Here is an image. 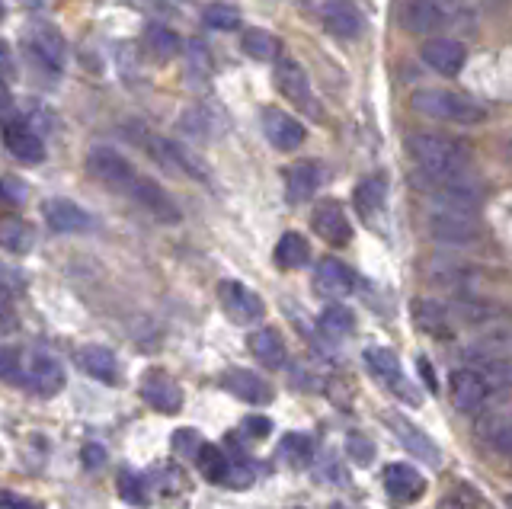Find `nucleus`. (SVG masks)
Here are the masks:
<instances>
[{
	"label": "nucleus",
	"mask_w": 512,
	"mask_h": 509,
	"mask_svg": "<svg viewBox=\"0 0 512 509\" xmlns=\"http://www.w3.org/2000/svg\"><path fill=\"white\" fill-rule=\"evenodd\" d=\"M407 151L429 180L461 177L468 170V151L445 135H413L407 138Z\"/></svg>",
	"instance_id": "obj_1"
},
{
	"label": "nucleus",
	"mask_w": 512,
	"mask_h": 509,
	"mask_svg": "<svg viewBox=\"0 0 512 509\" xmlns=\"http://www.w3.org/2000/svg\"><path fill=\"white\" fill-rule=\"evenodd\" d=\"M410 106L416 113L432 116V119H442V122H458V125H474V122H484V109H480L474 100L461 97V93L452 90H413Z\"/></svg>",
	"instance_id": "obj_2"
},
{
	"label": "nucleus",
	"mask_w": 512,
	"mask_h": 509,
	"mask_svg": "<svg viewBox=\"0 0 512 509\" xmlns=\"http://www.w3.org/2000/svg\"><path fill=\"white\" fill-rule=\"evenodd\" d=\"M429 231L442 244H474L480 237V221L474 209H461V205H445V209L432 212Z\"/></svg>",
	"instance_id": "obj_3"
},
{
	"label": "nucleus",
	"mask_w": 512,
	"mask_h": 509,
	"mask_svg": "<svg viewBox=\"0 0 512 509\" xmlns=\"http://www.w3.org/2000/svg\"><path fill=\"white\" fill-rule=\"evenodd\" d=\"M365 362H368V369H372V375L381 381V385H388V388L400 397V401H407V404H413V407L423 401L420 391H416V385L404 375V369H400V359H397L394 349L372 346V349L365 353Z\"/></svg>",
	"instance_id": "obj_4"
},
{
	"label": "nucleus",
	"mask_w": 512,
	"mask_h": 509,
	"mask_svg": "<svg viewBox=\"0 0 512 509\" xmlns=\"http://www.w3.org/2000/svg\"><path fill=\"white\" fill-rule=\"evenodd\" d=\"M218 301H221L224 314H228L231 321L240 324V327L260 324V321H263V314H266L263 298L256 295L253 289H247L244 282H237V279H224V282L218 285Z\"/></svg>",
	"instance_id": "obj_5"
},
{
	"label": "nucleus",
	"mask_w": 512,
	"mask_h": 509,
	"mask_svg": "<svg viewBox=\"0 0 512 509\" xmlns=\"http://www.w3.org/2000/svg\"><path fill=\"white\" fill-rule=\"evenodd\" d=\"M272 77H276V90L282 93L288 103H295L298 109H304V113H311V116H320L317 100H314V93H311V81H308V74H304V68L298 65V61L282 58Z\"/></svg>",
	"instance_id": "obj_6"
},
{
	"label": "nucleus",
	"mask_w": 512,
	"mask_h": 509,
	"mask_svg": "<svg viewBox=\"0 0 512 509\" xmlns=\"http://www.w3.org/2000/svg\"><path fill=\"white\" fill-rule=\"evenodd\" d=\"M87 167L96 180L112 189H132V183H135V167L112 148H93L87 157Z\"/></svg>",
	"instance_id": "obj_7"
},
{
	"label": "nucleus",
	"mask_w": 512,
	"mask_h": 509,
	"mask_svg": "<svg viewBox=\"0 0 512 509\" xmlns=\"http://www.w3.org/2000/svg\"><path fill=\"white\" fill-rule=\"evenodd\" d=\"M448 394H452L455 410L474 413V410L484 407L490 385H487V378L480 372H474V369H455L452 378H448Z\"/></svg>",
	"instance_id": "obj_8"
},
{
	"label": "nucleus",
	"mask_w": 512,
	"mask_h": 509,
	"mask_svg": "<svg viewBox=\"0 0 512 509\" xmlns=\"http://www.w3.org/2000/svg\"><path fill=\"white\" fill-rule=\"evenodd\" d=\"M26 45H29V52L36 55L39 65L52 68V71L64 65V52H68V45H64V36L58 33L55 26L32 23L29 33H26Z\"/></svg>",
	"instance_id": "obj_9"
},
{
	"label": "nucleus",
	"mask_w": 512,
	"mask_h": 509,
	"mask_svg": "<svg viewBox=\"0 0 512 509\" xmlns=\"http://www.w3.org/2000/svg\"><path fill=\"white\" fill-rule=\"evenodd\" d=\"M263 132L269 138V145L279 151H298L304 145V125L292 113H285V109H266Z\"/></svg>",
	"instance_id": "obj_10"
},
{
	"label": "nucleus",
	"mask_w": 512,
	"mask_h": 509,
	"mask_svg": "<svg viewBox=\"0 0 512 509\" xmlns=\"http://www.w3.org/2000/svg\"><path fill=\"white\" fill-rule=\"evenodd\" d=\"M4 145L16 161H23V164H42L45 161V145H42L39 132L23 119H13L4 125Z\"/></svg>",
	"instance_id": "obj_11"
},
{
	"label": "nucleus",
	"mask_w": 512,
	"mask_h": 509,
	"mask_svg": "<svg viewBox=\"0 0 512 509\" xmlns=\"http://www.w3.org/2000/svg\"><path fill=\"white\" fill-rule=\"evenodd\" d=\"M320 20H324L327 33H333L336 39H359L365 29L362 13L352 0H327L324 10H320Z\"/></svg>",
	"instance_id": "obj_12"
},
{
	"label": "nucleus",
	"mask_w": 512,
	"mask_h": 509,
	"mask_svg": "<svg viewBox=\"0 0 512 509\" xmlns=\"http://www.w3.org/2000/svg\"><path fill=\"white\" fill-rule=\"evenodd\" d=\"M384 490H388L391 500H420L423 490H426V477L416 471L413 465H407V461H394V465L384 468Z\"/></svg>",
	"instance_id": "obj_13"
},
{
	"label": "nucleus",
	"mask_w": 512,
	"mask_h": 509,
	"mask_svg": "<svg viewBox=\"0 0 512 509\" xmlns=\"http://www.w3.org/2000/svg\"><path fill=\"white\" fill-rule=\"evenodd\" d=\"M128 193H132L154 218L167 221V225H173V221H180V209H176L173 196H170L160 183H154V180H148V177H135V183H132V189H128Z\"/></svg>",
	"instance_id": "obj_14"
},
{
	"label": "nucleus",
	"mask_w": 512,
	"mask_h": 509,
	"mask_svg": "<svg viewBox=\"0 0 512 509\" xmlns=\"http://www.w3.org/2000/svg\"><path fill=\"white\" fill-rule=\"evenodd\" d=\"M26 385H32L39 394L52 397L64 388V369L55 356L48 353H29L26 356Z\"/></svg>",
	"instance_id": "obj_15"
},
{
	"label": "nucleus",
	"mask_w": 512,
	"mask_h": 509,
	"mask_svg": "<svg viewBox=\"0 0 512 509\" xmlns=\"http://www.w3.org/2000/svg\"><path fill=\"white\" fill-rule=\"evenodd\" d=\"M314 231L324 237L327 244H336V247H343L349 244V237H352V225H349V218L343 212V205L340 202H333V199H324L314 209Z\"/></svg>",
	"instance_id": "obj_16"
},
{
	"label": "nucleus",
	"mask_w": 512,
	"mask_h": 509,
	"mask_svg": "<svg viewBox=\"0 0 512 509\" xmlns=\"http://www.w3.org/2000/svg\"><path fill=\"white\" fill-rule=\"evenodd\" d=\"M141 394L160 413H176L183 407V388L167 372H148L141 381Z\"/></svg>",
	"instance_id": "obj_17"
},
{
	"label": "nucleus",
	"mask_w": 512,
	"mask_h": 509,
	"mask_svg": "<svg viewBox=\"0 0 512 509\" xmlns=\"http://www.w3.org/2000/svg\"><path fill=\"white\" fill-rule=\"evenodd\" d=\"M221 388L240 397V401L247 404H269L272 401V388L269 381H263L256 372H247V369H228L221 375Z\"/></svg>",
	"instance_id": "obj_18"
},
{
	"label": "nucleus",
	"mask_w": 512,
	"mask_h": 509,
	"mask_svg": "<svg viewBox=\"0 0 512 509\" xmlns=\"http://www.w3.org/2000/svg\"><path fill=\"white\" fill-rule=\"evenodd\" d=\"M42 215L48 221V228L58 234H74V231H84L93 225V218L71 199H48L42 205Z\"/></svg>",
	"instance_id": "obj_19"
},
{
	"label": "nucleus",
	"mask_w": 512,
	"mask_h": 509,
	"mask_svg": "<svg viewBox=\"0 0 512 509\" xmlns=\"http://www.w3.org/2000/svg\"><path fill=\"white\" fill-rule=\"evenodd\" d=\"M423 61L432 68V71H439L445 77H452L464 68V61H468V52H464V45L455 42V39H429L423 45Z\"/></svg>",
	"instance_id": "obj_20"
},
{
	"label": "nucleus",
	"mask_w": 512,
	"mask_h": 509,
	"mask_svg": "<svg viewBox=\"0 0 512 509\" xmlns=\"http://www.w3.org/2000/svg\"><path fill=\"white\" fill-rule=\"evenodd\" d=\"M314 282H317V292L327 295V298H343L352 292V285H356V276H352V269L343 263V260H320L317 269H314Z\"/></svg>",
	"instance_id": "obj_21"
},
{
	"label": "nucleus",
	"mask_w": 512,
	"mask_h": 509,
	"mask_svg": "<svg viewBox=\"0 0 512 509\" xmlns=\"http://www.w3.org/2000/svg\"><path fill=\"white\" fill-rule=\"evenodd\" d=\"M77 365H80V372H87L96 381H106V385H116V381H119L116 353L106 349V346H80L77 349Z\"/></svg>",
	"instance_id": "obj_22"
},
{
	"label": "nucleus",
	"mask_w": 512,
	"mask_h": 509,
	"mask_svg": "<svg viewBox=\"0 0 512 509\" xmlns=\"http://www.w3.org/2000/svg\"><path fill=\"white\" fill-rule=\"evenodd\" d=\"M391 426H394V433L400 436V445H404L407 452H413V458L416 461H423V465H432V468H439L442 465V452L432 445V439L423 433V429H416L413 423H407V420H391Z\"/></svg>",
	"instance_id": "obj_23"
},
{
	"label": "nucleus",
	"mask_w": 512,
	"mask_h": 509,
	"mask_svg": "<svg viewBox=\"0 0 512 509\" xmlns=\"http://www.w3.org/2000/svg\"><path fill=\"white\" fill-rule=\"evenodd\" d=\"M400 23H404L410 33H432L445 23V10L436 0H407L404 10H400Z\"/></svg>",
	"instance_id": "obj_24"
},
{
	"label": "nucleus",
	"mask_w": 512,
	"mask_h": 509,
	"mask_svg": "<svg viewBox=\"0 0 512 509\" xmlns=\"http://www.w3.org/2000/svg\"><path fill=\"white\" fill-rule=\"evenodd\" d=\"M477 433L493 452H500V455L512 452V423L506 410H487L484 417L477 420Z\"/></svg>",
	"instance_id": "obj_25"
},
{
	"label": "nucleus",
	"mask_w": 512,
	"mask_h": 509,
	"mask_svg": "<svg viewBox=\"0 0 512 509\" xmlns=\"http://www.w3.org/2000/svg\"><path fill=\"white\" fill-rule=\"evenodd\" d=\"M247 346H250V353L266 365V369H282L285 365V343L279 337V330H272V327L253 330Z\"/></svg>",
	"instance_id": "obj_26"
},
{
	"label": "nucleus",
	"mask_w": 512,
	"mask_h": 509,
	"mask_svg": "<svg viewBox=\"0 0 512 509\" xmlns=\"http://www.w3.org/2000/svg\"><path fill=\"white\" fill-rule=\"evenodd\" d=\"M413 324L420 327L429 337H452V324H448V311L439 301L420 298L413 301Z\"/></svg>",
	"instance_id": "obj_27"
},
{
	"label": "nucleus",
	"mask_w": 512,
	"mask_h": 509,
	"mask_svg": "<svg viewBox=\"0 0 512 509\" xmlns=\"http://www.w3.org/2000/svg\"><path fill=\"white\" fill-rule=\"evenodd\" d=\"M384 196H388V177L384 173H372L356 186V209L365 221H372L384 209Z\"/></svg>",
	"instance_id": "obj_28"
},
{
	"label": "nucleus",
	"mask_w": 512,
	"mask_h": 509,
	"mask_svg": "<svg viewBox=\"0 0 512 509\" xmlns=\"http://www.w3.org/2000/svg\"><path fill=\"white\" fill-rule=\"evenodd\" d=\"M276 263L279 269H301L311 263V244L304 241V234L285 231L276 244Z\"/></svg>",
	"instance_id": "obj_29"
},
{
	"label": "nucleus",
	"mask_w": 512,
	"mask_h": 509,
	"mask_svg": "<svg viewBox=\"0 0 512 509\" xmlns=\"http://www.w3.org/2000/svg\"><path fill=\"white\" fill-rule=\"evenodd\" d=\"M32 244H36V234H32V228L23 218H16V215L0 218V247L10 253H29Z\"/></svg>",
	"instance_id": "obj_30"
},
{
	"label": "nucleus",
	"mask_w": 512,
	"mask_h": 509,
	"mask_svg": "<svg viewBox=\"0 0 512 509\" xmlns=\"http://www.w3.org/2000/svg\"><path fill=\"white\" fill-rule=\"evenodd\" d=\"M317 183H320V177H317L314 164H295L285 173V189H288V199L292 202H308L314 196Z\"/></svg>",
	"instance_id": "obj_31"
},
{
	"label": "nucleus",
	"mask_w": 512,
	"mask_h": 509,
	"mask_svg": "<svg viewBox=\"0 0 512 509\" xmlns=\"http://www.w3.org/2000/svg\"><path fill=\"white\" fill-rule=\"evenodd\" d=\"M240 49H244V55L253 61H272L282 52V45L276 36L266 33V29H247L244 39H240Z\"/></svg>",
	"instance_id": "obj_32"
},
{
	"label": "nucleus",
	"mask_w": 512,
	"mask_h": 509,
	"mask_svg": "<svg viewBox=\"0 0 512 509\" xmlns=\"http://www.w3.org/2000/svg\"><path fill=\"white\" fill-rule=\"evenodd\" d=\"M144 49H148L154 58H173V55H180L183 42L167 26H148L144 29Z\"/></svg>",
	"instance_id": "obj_33"
},
{
	"label": "nucleus",
	"mask_w": 512,
	"mask_h": 509,
	"mask_svg": "<svg viewBox=\"0 0 512 509\" xmlns=\"http://www.w3.org/2000/svg\"><path fill=\"white\" fill-rule=\"evenodd\" d=\"M317 327H320V333H327V337H349V333L356 330V317H352V311L343 305H330L324 314H320Z\"/></svg>",
	"instance_id": "obj_34"
},
{
	"label": "nucleus",
	"mask_w": 512,
	"mask_h": 509,
	"mask_svg": "<svg viewBox=\"0 0 512 509\" xmlns=\"http://www.w3.org/2000/svg\"><path fill=\"white\" fill-rule=\"evenodd\" d=\"M180 132L192 141H208L212 138V113H208L205 106H192L186 109V113L180 116Z\"/></svg>",
	"instance_id": "obj_35"
},
{
	"label": "nucleus",
	"mask_w": 512,
	"mask_h": 509,
	"mask_svg": "<svg viewBox=\"0 0 512 509\" xmlns=\"http://www.w3.org/2000/svg\"><path fill=\"white\" fill-rule=\"evenodd\" d=\"M0 378L10 385H26V353L20 346L0 349Z\"/></svg>",
	"instance_id": "obj_36"
},
{
	"label": "nucleus",
	"mask_w": 512,
	"mask_h": 509,
	"mask_svg": "<svg viewBox=\"0 0 512 509\" xmlns=\"http://www.w3.org/2000/svg\"><path fill=\"white\" fill-rule=\"evenodd\" d=\"M196 461H199V471L205 481H221L224 468H228V455H224L218 445H205V442L199 445Z\"/></svg>",
	"instance_id": "obj_37"
},
{
	"label": "nucleus",
	"mask_w": 512,
	"mask_h": 509,
	"mask_svg": "<svg viewBox=\"0 0 512 509\" xmlns=\"http://www.w3.org/2000/svg\"><path fill=\"white\" fill-rule=\"evenodd\" d=\"M202 23L208 29H218V33H231L240 26V10L234 4H212L202 13Z\"/></svg>",
	"instance_id": "obj_38"
},
{
	"label": "nucleus",
	"mask_w": 512,
	"mask_h": 509,
	"mask_svg": "<svg viewBox=\"0 0 512 509\" xmlns=\"http://www.w3.org/2000/svg\"><path fill=\"white\" fill-rule=\"evenodd\" d=\"M221 484H228L231 490H247L253 484V468L247 461H228V468L221 474Z\"/></svg>",
	"instance_id": "obj_39"
},
{
	"label": "nucleus",
	"mask_w": 512,
	"mask_h": 509,
	"mask_svg": "<svg viewBox=\"0 0 512 509\" xmlns=\"http://www.w3.org/2000/svg\"><path fill=\"white\" fill-rule=\"evenodd\" d=\"M199 445H202L199 429H176V433H173V452H176V455H183V458H196Z\"/></svg>",
	"instance_id": "obj_40"
},
{
	"label": "nucleus",
	"mask_w": 512,
	"mask_h": 509,
	"mask_svg": "<svg viewBox=\"0 0 512 509\" xmlns=\"http://www.w3.org/2000/svg\"><path fill=\"white\" fill-rule=\"evenodd\" d=\"M119 497L125 503H144V500H148V497H144V481L138 474H132V471L119 474Z\"/></svg>",
	"instance_id": "obj_41"
},
{
	"label": "nucleus",
	"mask_w": 512,
	"mask_h": 509,
	"mask_svg": "<svg viewBox=\"0 0 512 509\" xmlns=\"http://www.w3.org/2000/svg\"><path fill=\"white\" fill-rule=\"evenodd\" d=\"M157 484H160V490L167 493V497H176V493L186 490V474L176 468V465H167V468H160Z\"/></svg>",
	"instance_id": "obj_42"
},
{
	"label": "nucleus",
	"mask_w": 512,
	"mask_h": 509,
	"mask_svg": "<svg viewBox=\"0 0 512 509\" xmlns=\"http://www.w3.org/2000/svg\"><path fill=\"white\" fill-rule=\"evenodd\" d=\"M346 449H349V455H352V458L362 461V465H368V461H375V442L368 439L365 433H349Z\"/></svg>",
	"instance_id": "obj_43"
},
{
	"label": "nucleus",
	"mask_w": 512,
	"mask_h": 509,
	"mask_svg": "<svg viewBox=\"0 0 512 509\" xmlns=\"http://www.w3.org/2000/svg\"><path fill=\"white\" fill-rule=\"evenodd\" d=\"M282 452L292 455L298 465H301V461H308V455H311V439L301 436V433H288L285 442H282Z\"/></svg>",
	"instance_id": "obj_44"
},
{
	"label": "nucleus",
	"mask_w": 512,
	"mask_h": 509,
	"mask_svg": "<svg viewBox=\"0 0 512 509\" xmlns=\"http://www.w3.org/2000/svg\"><path fill=\"white\" fill-rule=\"evenodd\" d=\"M189 65H192V71H196V74H208V71H212V61H208V52H205V45L202 42H196V39H192L189 42Z\"/></svg>",
	"instance_id": "obj_45"
},
{
	"label": "nucleus",
	"mask_w": 512,
	"mask_h": 509,
	"mask_svg": "<svg viewBox=\"0 0 512 509\" xmlns=\"http://www.w3.org/2000/svg\"><path fill=\"white\" fill-rule=\"evenodd\" d=\"M20 282H23V279L16 276L10 266H4V263H0V292H7V295L20 292Z\"/></svg>",
	"instance_id": "obj_46"
},
{
	"label": "nucleus",
	"mask_w": 512,
	"mask_h": 509,
	"mask_svg": "<svg viewBox=\"0 0 512 509\" xmlns=\"http://www.w3.org/2000/svg\"><path fill=\"white\" fill-rule=\"evenodd\" d=\"M244 429L253 436V439H263V436H269L272 433V423L266 420V417H247L244 420Z\"/></svg>",
	"instance_id": "obj_47"
},
{
	"label": "nucleus",
	"mask_w": 512,
	"mask_h": 509,
	"mask_svg": "<svg viewBox=\"0 0 512 509\" xmlns=\"http://www.w3.org/2000/svg\"><path fill=\"white\" fill-rule=\"evenodd\" d=\"M80 458H84L87 468H100L106 465V452L100 449V445H84V452H80Z\"/></svg>",
	"instance_id": "obj_48"
},
{
	"label": "nucleus",
	"mask_w": 512,
	"mask_h": 509,
	"mask_svg": "<svg viewBox=\"0 0 512 509\" xmlns=\"http://www.w3.org/2000/svg\"><path fill=\"white\" fill-rule=\"evenodd\" d=\"M7 58V45L4 42H0V61H4Z\"/></svg>",
	"instance_id": "obj_49"
},
{
	"label": "nucleus",
	"mask_w": 512,
	"mask_h": 509,
	"mask_svg": "<svg viewBox=\"0 0 512 509\" xmlns=\"http://www.w3.org/2000/svg\"><path fill=\"white\" fill-rule=\"evenodd\" d=\"M0 17H4V7H0Z\"/></svg>",
	"instance_id": "obj_50"
}]
</instances>
